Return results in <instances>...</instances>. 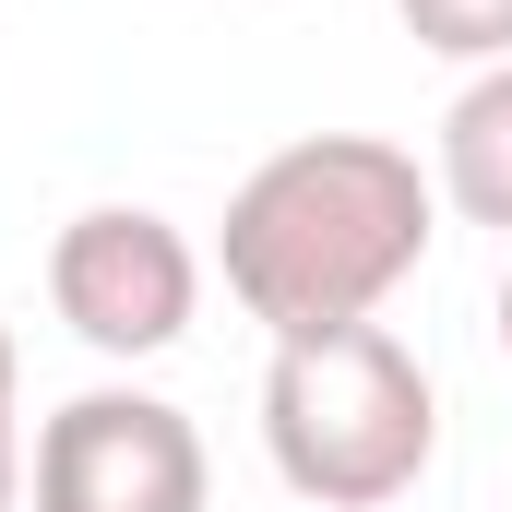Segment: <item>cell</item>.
<instances>
[{"label": "cell", "instance_id": "8", "mask_svg": "<svg viewBox=\"0 0 512 512\" xmlns=\"http://www.w3.org/2000/svg\"><path fill=\"white\" fill-rule=\"evenodd\" d=\"M489 322H501V358H512V274H501V310H489Z\"/></svg>", "mask_w": 512, "mask_h": 512}, {"label": "cell", "instance_id": "4", "mask_svg": "<svg viewBox=\"0 0 512 512\" xmlns=\"http://www.w3.org/2000/svg\"><path fill=\"white\" fill-rule=\"evenodd\" d=\"M215 465L203 429L143 382H96L72 405H48L36 429V512H203Z\"/></svg>", "mask_w": 512, "mask_h": 512}, {"label": "cell", "instance_id": "7", "mask_svg": "<svg viewBox=\"0 0 512 512\" xmlns=\"http://www.w3.org/2000/svg\"><path fill=\"white\" fill-rule=\"evenodd\" d=\"M12 405H24V358H12V322H0V512L24 501V429H12Z\"/></svg>", "mask_w": 512, "mask_h": 512}, {"label": "cell", "instance_id": "3", "mask_svg": "<svg viewBox=\"0 0 512 512\" xmlns=\"http://www.w3.org/2000/svg\"><path fill=\"white\" fill-rule=\"evenodd\" d=\"M48 310L96 358H167L191 334V310H203V251L155 203H84L48 239Z\"/></svg>", "mask_w": 512, "mask_h": 512}, {"label": "cell", "instance_id": "1", "mask_svg": "<svg viewBox=\"0 0 512 512\" xmlns=\"http://www.w3.org/2000/svg\"><path fill=\"white\" fill-rule=\"evenodd\" d=\"M441 239V179L382 131H298L227 191V298L274 346L382 322V298Z\"/></svg>", "mask_w": 512, "mask_h": 512}, {"label": "cell", "instance_id": "2", "mask_svg": "<svg viewBox=\"0 0 512 512\" xmlns=\"http://www.w3.org/2000/svg\"><path fill=\"white\" fill-rule=\"evenodd\" d=\"M262 453L310 512H382L429 477L441 453V393L417 370V346L382 322L274 346L262 370Z\"/></svg>", "mask_w": 512, "mask_h": 512}, {"label": "cell", "instance_id": "5", "mask_svg": "<svg viewBox=\"0 0 512 512\" xmlns=\"http://www.w3.org/2000/svg\"><path fill=\"white\" fill-rule=\"evenodd\" d=\"M441 203L465 227H501L512 239V60H489L453 108H441V155H429Z\"/></svg>", "mask_w": 512, "mask_h": 512}, {"label": "cell", "instance_id": "6", "mask_svg": "<svg viewBox=\"0 0 512 512\" xmlns=\"http://www.w3.org/2000/svg\"><path fill=\"white\" fill-rule=\"evenodd\" d=\"M393 12H405V36L429 60H465V72L512 60V0H393Z\"/></svg>", "mask_w": 512, "mask_h": 512}]
</instances>
